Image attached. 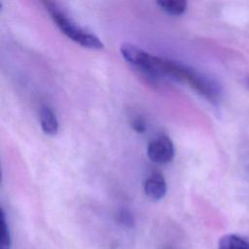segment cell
<instances>
[{
	"mask_svg": "<svg viewBox=\"0 0 249 249\" xmlns=\"http://www.w3.org/2000/svg\"><path fill=\"white\" fill-rule=\"evenodd\" d=\"M44 5L55 25L69 39L89 49L100 50L104 47L101 40L95 34L80 26L56 3L47 1L44 2Z\"/></svg>",
	"mask_w": 249,
	"mask_h": 249,
	"instance_id": "1",
	"label": "cell"
},
{
	"mask_svg": "<svg viewBox=\"0 0 249 249\" xmlns=\"http://www.w3.org/2000/svg\"><path fill=\"white\" fill-rule=\"evenodd\" d=\"M41 128L47 135H55L58 131V122L55 114L49 106H42L40 109Z\"/></svg>",
	"mask_w": 249,
	"mask_h": 249,
	"instance_id": "5",
	"label": "cell"
},
{
	"mask_svg": "<svg viewBox=\"0 0 249 249\" xmlns=\"http://www.w3.org/2000/svg\"><path fill=\"white\" fill-rule=\"evenodd\" d=\"M118 220L120 223L126 227H131L133 225V216L127 209H122L118 213Z\"/></svg>",
	"mask_w": 249,
	"mask_h": 249,
	"instance_id": "9",
	"label": "cell"
},
{
	"mask_svg": "<svg viewBox=\"0 0 249 249\" xmlns=\"http://www.w3.org/2000/svg\"><path fill=\"white\" fill-rule=\"evenodd\" d=\"M218 249H249V239L235 233H228L219 239Z\"/></svg>",
	"mask_w": 249,
	"mask_h": 249,
	"instance_id": "6",
	"label": "cell"
},
{
	"mask_svg": "<svg viewBox=\"0 0 249 249\" xmlns=\"http://www.w3.org/2000/svg\"><path fill=\"white\" fill-rule=\"evenodd\" d=\"M174 154V145L167 136H159L152 139L147 147V155L155 163H168L172 160Z\"/></svg>",
	"mask_w": 249,
	"mask_h": 249,
	"instance_id": "3",
	"label": "cell"
},
{
	"mask_svg": "<svg viewBox=\"0 0 249 249\" xmlns=\"http://www.w3.org/2000/svg\"><path fill=\"white\" fill-rule=\"evenodd\" d=\"M166 191L167 185L164 177L160 173L155 172L145 180L144 192L149 198L160 200L165 196Z\"/></svg>",
	"mask_w": 249,
	"mask_h": 249,
	"instance_id": "4",
	"label": "cell"
},
{
	"mask_svg": "<svg viewBox=\"0 0 249 249\" xmlns=\"http://www.w3.org/2000/svg\"><path fill=\"white\" fill-rule=\"evenodd\" d=\"M157 4L162 11L172 16H180L187 9V2L185 0H160Z\"/></svg>",
	"mask_w": 249,
	"mask_h": 249,
	"instance_id": "7",
	"label": "cell"
},
{
	"mask_svg": "<svg viewBox=\"0 0 249 249\" xmlns=\"http://www.w3.org/2000/svg\"><path fill=\"white\" fill-rule=\"evenodd\" d=\"M12 237L9 226L6 220L4 210H1V234H0V249H11Z\"/></svg>",
	"mask_w": 249,
	"mask_h": 249,
	"instance_id": "8",
	"label": "cell"
},
{
	"mask_svg": "<svg viewBox=\"0 0 249 249\" xmlns=\"http://www.w3.org/2000/svg\"><path fill=\"white\" fill-rule=\"evenodd\" d=\"M132 127L136 132L142 133L146 129V124L142 118L138 117L132 121Z\"/></svg>",
	"mask_w": 249,
	"mask_h": 249,
	"instance_id": "10",
	"label": "cell"
},
{
	"mask_svg": "<svg viewBox=\"0 0 249 249\" xmlns=\"http://www.w3.org/2000/svg\"><path fill=\"white\" fill-rule=\"evenodd\" d=\"M120 51L128 63L145 74L153 77H165L166 59L153 55L130 43L122 44Z\"/></svg>",
	"mask_w": 249,
	"mask_h": 249,
	"instance_id": "2",
	"label": "cell"
}]
</instances>
